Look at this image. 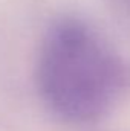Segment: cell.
<instances>
[{
  "instance_id": "obj_1",
  "label": "cell",
  "mask_w": 130,
  "mask_h": 131,
  "mask_svg": "<svg viewBox=\"0 0 130 131\" xmlns=\"http://www.w3.org/2000/svg\"><path fill=\"white\" fill-rule=\"evenodd\" d=\"M130 82V70L109 40L78 17L57 18L43 35L35 84L46 108L70 124L104 117Z\"/></svg>"
}]
</instances>
